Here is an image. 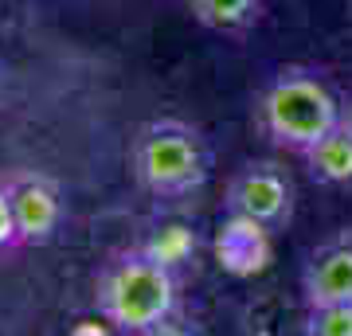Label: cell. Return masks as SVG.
Segmentation results:
<instances>
[{
  "instance_id": "obj_1",
  "label": "cell",
  "mask_w": 352,
  "mask_h": 336,
  "mask_svg": "<svg viewBox=\"0 0 352 336\" xmlns=\"http://www.w3.org/2000/svg\"><path fill=\"white\" fill-rule=\"evenodd\" d=\"M212 168L215 161L204 129L184 117H149L129 137V172L153 199L176 203L200 196L212 180Z\"/></svg>"
},
{
  "instance_id": "obj_2",
  "label": "cell",
  "mask_w": 352,
  "mask_h": 336,
  "mask_svg": "<svg viewBox=\"0 0 352 336\" xmlns=\"http://www.w3.org/2000/svg\"><path fill=\"white\" fill-rule=\"evenodd\" d=\"M254 125L274 149L305 157L340 125V98L314 67H278L254 98Z\"/></svg>"
},
{
  "instance_id": "obj_3",
  "label": "cell",
  "mask_w": 352,
  "mask_h": 336,
  "mask_svg": "<svg viewBox=\"0 0 352 336\" xmlns=\"http://www.w3.org/2000/svg\"><path fill=\"white\" fill-rule=\"evenodd\" d=\"M94 305L118 336H149L157 324L180 313V282L129 243L98 270Z\"/></svg>"
},
{
  "instance_id": "obj_4",
  "label": "cell",
  "mask_w": 352,
  "mask_h": 336,
  "mask_svg": "<svg viewBox=\"0 0 352 336\" xmlns=\"http://www.w3.org/2000/svg\"><path fill=\"white\" fill-rule=\"evenodd\" d=\"M298 188L278 161H247L223 188V215H243L270 235L294 223Z\"/></svg>"
},
{
  "instance_id": "obj_5",
  "label": "cell",
  "mask_w": 352,
  "mask_h": 336,
  "mask_svg": "<svg viewBox=\"0 0 352 336\" xmlns=\"http://www.w3.org/2000/svg\"><path fill=\"white\" fill-rule=\"evenodd\" d=\"M4 192H8V203H12L20 247H47L51 238L63 231L67 199L63 188L51 176L36 172V168H16V172L4 176Z\"/></svg>"
},
{
  "instance_id": "obj_6",
  "label": "cell",
  "mask_w": 352,
  "mask_h": 336,
  "mask_svg": "<svg viewBox=\"0 0 352 336\" xmlns=\"http://www.w3.org/2000/svg\"><path fill=\"white\" fill-rule=\"evenodd\" d=\"M352 301V231H333L321 238L302 266V305H340Z\"/></svg>"
},
{
  "instance_id": "obj_7",
  "label": "cell",
  "mask_w": 352,
  "mask_h": 336,
  "mask_svg": "<svg viewBox=\"0 0 352 336\" xmlns=\"http://www.w3.org/2000/svg\"><path fill=\"white\" fill-rule=\"evenodd\" d=\"M133 247L145 254L149 262H157L164 274H173L180 286L196 274L200 266V254H204V238L200 231L184 219H153L145 227V235L133 243Z\"/></svg>"
},
{
  "instance_id": "obj_8",
  "label": "cell",
  "mask_w": 352,
  "mask_h": 336,
  "mask_svg": "<svg viewBox=\"0 0 352 336\" xmlns=\"http://www.w3.org/2000/svg\"><path fill=\"white\" fill-rule=\"evenodd\" d=\"M270 231L251 219H243V215H223L219 227H215V238H212V250H215V262L223 266L227 274L235 278H254L263 274L266 266H270Z\"/></svg>"
},
{
  "instance_id": "obj_9",
  "label": "cell",
  "mask_w": 352,
  "mask_h": 336,
  "mask_svg": "<svg viewBox=\"0 0 352 336\" xmlns=\"http://www.w3.org/2000/svg\"><path fill=\"white\" fill-rule=\"evenodd\" d=\"M196 24L219 36H247L263 24L266 0H184Z\"/></svg>"
},
{
  "instance_id": "obj_10",
  "label": "cell",
  "mask_w": 352,
  "mask_h": 336,
  "mask_svg": "<svg viewBox=\"0 0 352 336\" xmlns=\"http://www.w3.org/2000/svg\"><path fill=\"white\" fill-rule=\"evenodd\" d=\"M302 164L309 172V180H317V184L352 188V133H344L337 125L329 137H321L314 149L305 153Z\"/></svg>"
},
{
  "instance_id": "obj_11",
  "label": "cell",
  "mask_w": 352,
  "mask_h": 336,
  "mask_svg": "<svg viewBox=\"0 0 352 336\" xmlns=\"http://www.w3.org/2000/svg\"><path fill=\"white\" fill-rule=\"evenodd\" d=\"M302 336H352V301L305 309Z\"/></svg>"
},
{
  "instance_id": "obj_12",
  "label": "cell",
  "mask_w": 352,
  "mask_h": 336,
  "mask_svg": "<svg viewBox=\"0 0 352 336\" xmlns=\"http://www.w3.org/2000/svg\"><path fill=\"white\" fill-rule=\"evenodd\" d=\"M20 247L16 238V219H12V203H8V192H4V180H0V254Z\"/></svg>"
},
{
  "instance_id": "obj_13",
  "label": "cell",
  "mask_w": 352,
  "mask_h": 336,
  "mask_svg": "<svg viewBox=\"0 0 352 336\" xmlns=\"http://www.w3.org/2000/svg\"><path fill=\"white\" fill-rule=\"evenodd\" d=\"M149 336H200V328H196L192 321H184V317L176 313V317H168L164 324H157Z\"/></svg>"
},
{
  "instance_id": "obj_14",
  "label": "cell",
  "mask_w": 352,
  "mask_h": 336,
  "mask_svg": "<svg viewBox=\"0 0 352 336\" xmlns=\"http://www.w3.org/2000/svg\"><path fill=\"white\" fill-rule=\"evenodd\" d=\"M67 336H113V328L102 321V317H98V321H94V317H87V321L71 324V333H67Z\"/></svg>"
},
{
  "instance_id": "obj_15",
  "label": "cell",
  "mask_w": 352,
  "mask_h": 336,
  "mask_svg": "<svg viewBox=\"0 0 352 336\" xmlns=\"http://www.w3.org/2000/svg\"><path fill=\"white\" fill-rule=\"evenodd\" d=\"M340 129H344V133H352V90L340 98Z\"/></svg>"
},
{
  "instance_id": "obj_16",
  "label": "cell",
  "mask_w": 352,
  "mask_h": 336,
  "mask_svg": "<svg viewBox=\"0 0 352 336\" xmlns=\"http://www.w3.org/2000/svg\"><path fill=\"white\" fill-rule=\"evenodd\" d=\"M0 94H4V67H0Z\"/></svg>"
}]
</instances>
